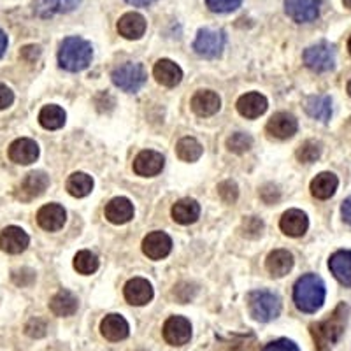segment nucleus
Masks as SVG:
<instances>
[{
	"label": "nucleus",
	"mask_w": 351,
	"mask_h": 351,
	"mask_svg": "<svg viewBox=\"0 0 351 351\" xmlns=\"http://www.w3.org/2000/svg\"><path fill=\"white\" fill-rule=\"evenodd\" d=\"M164 162V156L160 155V153L152 152V149H144L134 160V171L139 176H144V178H152V176L162 172Z\"/></svg>",
	"instance_id": "obj_17"
},
{
	"label": "nucleus",
	"mask_w": 351,
	"mask_h": 351,
	"mask_svg": "<svg viewBox=\"0 0 351 351\" xmlns=\"http://www.w3.org/2000/svg\"><path fill=\"white\" fill-rule=\"evenodd\" d=\"M5 49H8V36H5V32L0 28V56L4 55Z\"/></svg>",
	"instance_id": "obj_48"
},
{
	"label": "nucleus",
	"mask_w": 351,
	"mask_h": 351,
	"mask_svg": "<svg viewBox=\"0 0 351 351\" xmlns=\"http://www.w3.org/2000/svg\"><path fill=\"white\" fill-rule=\"evenodd\" d=\"M221 108V99L213 90H200L193 95L192 99V109L197 116H213L219 111Z\"/></svg>",
	"instance_id": "obj_19"
},
{
	"label": "nucleus",
	"mask_w": 351,
	"mask_h": 351,
	"mask_svg": "<svg viewBox=\"0 0 351 351\" xmlns=\"http://www.w3.org/2000/svg\"><path fill=\"white\" fill-rule=\"evenodd\" d=\"M241 232L243 236L247 239H256V237L262 236L263 232V221L256 216H250V218H244L243 225H241Z\"/></svg>",
	"instance_id": "obj_38"
},
{
	"label": "nucleus",
	"mask_w": 351,
	"mask_h": 351,
	"mask_svg": "<svg viewBox=\"0 0 351 351\" xmlns=\"http://www.w3.org/2000/svg\"><path fill=\"white\" fill-rule=\"evenodd\" d=\"M348 93H350V97H351V81L348 83Z\"/></svg>",
	"instance_id": "obj_52"
},
{
	"label": "nucleus",
	"mask_w": 351,
	"mask_h": 351,
	"mask_svg": "<svg viewBox=\"0 0 351 351\" xmlns=\"http://www.w3.org/2000/svg\"><path fill=\"white\" fill-rule=\"evenodd\" d=\"M28 243H30V237L20 227H5L4 230L0 232V247L5 253H11V255L23 253L27 250Z\"/></svg>",
	"instance_id": "obj_13"
},
{
	"label": "nucleus",
	"mask_w": 351,
	"mask_h": 351,
	"mask_svg": "<svg viewBox=\"0 0 351 351\" xmlns=\"http://www.w3.org/2000/svg\"><path fill=\"white\" fill-rule=\"evenodd\" d=\"M49 309L55 316H72L77 311V299L69 290H60L49 300Z\"/></svg>",
	"instance_id": "obj_30"
},
{
	"label": "nucleus",
	"mask_w": 351,
	"mask_h": 351,
	"mask_svg": "<svg viewBox=\"0 0 351 351\" xmlns=\"http://www.w3.org/2000/svg\"><path fill=\"white\" fill-rule=\"evenodd\" d=\"M267 99L256 92L246 93L237 100V111L247 120H255V118L262 116L267 111Z\"/></svg>",
	"instance_id": "obj_20"
},
{
	"label": "nucleus",
	"mask_w": 351,
	"mask_h": 351,
	"mask_svg": "<svg viewBox=\"0 0 351 351\" xmlns=\"http://www.w3.org/2000/svg\"><path fill=\"white\" fill-rule=\"evenodd\" d=\"M306 112L311 118L319 121H328L332 116V100L330 97L315 95L306 100Z\"/></svg>",
	"instance_id": "obj_31"
},
{
	"label": "nucleus",
	"mask_w": 351,
	"mask_h": 351,
	"mask_svg": "<svg viewBox=\"0 0 351 351\" xmlns=\"http://www.w3.org/2000/svg\"><path fill=\"white\" fill-rule=\"evenodd\" d=\"M247 307L253 319L267 324L280 316L281 299L276 293L267 290H256L247 295Z\"/></svg>",
	"instance_id": "obj_4"
},
{
	"label": "nucleus",
	"mask_w": 351,
	"mask_h": 351,
	"mask_svg": "<svg viewBox=\"0 0 351 351\" xmlns=\"http://www.w3.org/2000/svg\"><path fill=\"white\" fill-rule=\"evenodd\" d=\"M65 219H67V215H65V209L58 204H48V206H43L37 213V223H39L40 228L48 232H56L60 230L65 225Z\"/></svg>",
	"instance_id": "obj_16"
},
{
	"label": "nucleus",
	"mask_w": 351,
	"mask_h": 351,
	"mask_svg": "<svg viewBox=\"0 0 351 351\" xmlns=\"http://www.w3.org/2000/svg\"><path fill=\"white\" fill-rule=\"evenodd\" d=\"M202 144L197 139H193V137H184L176 146V153H178V156L183 162H197L202 156Z\"/></svg>",
	"instance_id": "obj_34"
},
{
	"label": "nucleus",
	"mask_w": 351,
	"mask_h": 351,
	"mask_svg": "<svg viewBox=\"0 0 351 351\" xmlns=\"http://www.w3.org/2000/svg\"><path fill=\"white\" fill-rule=\"evenodd\" d=\"M192 337V325L183 316H171L164 325V339L172 346H183Z\"/></svg>",
	"instance_id": "obj_9"
},
{
	"label": "nucleus",
	"mask_w": 351,
	"mask_h": 351,
	"mask_svg": "<svg viewBox=\"0 0 351 351\" xmlns=\"http://www.w3.org/2000/svg\"><path fill=\"white\" fill-rule=\"evenodd\" d=\"M343 4L346 5L348 9H351V0H343Z\"/></svg>",
	"instance_id": "obj_50"
},
{
	"label": "nucleus",
	"mask_w": 351,
	"mask_h": 351,
	"mask_svg": "<svg viewBox=\"0 0 351 351\" xmlns=\"http://www.w3.org/2000/svg\"><path fill=\"white\" fill-rule=\"evenodd\" d=\"M128 332H130V328H128L127 319L120 315H108L100 322V334L111 343L127 339Z\"/></svg>",
	"instance_id": "obj_22"
},
{
	"label": "nucleus",
	"mask_w": 351,
	"mask_h": 351,
	"mask_svg": "<svg viewBox=\"0 0 351 351\" xmlns=\"http://www.w3.org/2000/svg\"><path fill=\"white\" fill-rule=\"evenodd\" d=\"M125 299L132 306H146L153 299V287L148 280L134 278L125 285Z\"/></svg>",
	"instance_id": "obj_15"
},
{
	"label": "nucleus",
	"mask_w": 351,
	"mask_h": 351,
	"mask_svg": "<svg viewBox=\"0 0 351 351\" xmlns=\"http://www.w3.org/2000/svg\"><path fill=\"white\" fill-rule=\"evenodd\" d=\"M106 218L114 225L128 223L134 218V204L125 197H116L106 206Z\"/></svg>",
	"instance_id": "obj_23"
},
{
	"label": "nucleus",
	"mask_w": 351,
	"mask_h": 351,
	"mask_svg": "<svg viewBox=\"0 0 351 351\" xmlns=\"http://www.w3.org/2000/svg\"><path fill=\"white\" fill-rule=\"evenodd\" d=\"M319 155H322V144L316 143V141H306L297 149V158L302 164H313V162L319 158Z\"/></svg>",
	"instance_id": "obj_37"
},
{
	"label": "nucleus",
	"mask_w": 351,
	"mask_h": 351,
	"mask_svg": "<svg viewBox=\"0 0 351 351\" xmlns=\"http://www.w3.org/2000/svg\"><path fill=\"white\" fill-rule=\"evenodd\" d=\"M153 76L156 77L160 84H164L167 88H174L181 83L183 80V71L178 64H174L172 60H167V58H162L155 64L153 67Z\"/></svg>",
	"instance_id": "obj_18"
},
{
	"label": "nucleus",
	"mask_w": 351,
	"mask_h": 351,
	"mask_svg": "<svg viewBox=\"0 0 351 351\" xmlns=\"http://www.w3.org/2000/svg\"><path fill=\"white\" fill-rule=\"evenodd\" d=\"M65 111L60 106L49 104L44 106L39 112V123L43 125L46 130H58L65 125Z\"/></svg>",
	"instance_id": "obj_32"
},
{
	"label": "nucleus",
	"mask_w": 351,
	"mask_h": 351,
	"mask_svg": "<svg viewBox=\"0 0 351 351\" xmlns=\"http://www.w3.org/2000/svg\"><path fill=\"white\" fill-rule=\"evenodd\" d=\"M49 184V178L44 174L43 171H34L30 174L25 176V180L14 190V195L18 200L23 202H30V200L37 199L46 192V188Z\"/></svg>",
	"instance_id": "obj_8"
},
{
	"label": "nucleus",
	"mask_w": 351,
	"mask_h": 351,
	"mask_svg": "<svg viewBox=\"0 0 351 351\" xmlns=\"http://www.w3.org/2000/svg\"><path fill=\"white\" fill-rule=\"evenodd\" d=\"M172 239L165 232H152L144 237L143 241V252L144 255L152 260H162L171 253Z\"/></svg>",
	"instance_id": "obj_11"
},
{
	"label": "nucleus",
	"mask_w": 351,
	"mask_h": 351,
	"mask_svg": "<svg viewBox=\"0 0 351 351\" xmlns=\"http://www.w3.org/2000/svg\"><path fill=\"white\" fill-rule=\"evenodd\" d=\"M293 302L302 313H316L325 302V283L316 274L302 276L293 287Z\"/></svg>",
	"instance_id": "obj_2"
},
{
	"label": "nucleus",
	"mask_w": 351,
	"mask_h": 351,
	"mask_svg": "<svg viewBox=\"0 0 351 351\" xmlns=\"http://www.w3.org/2000/svg\"><path fill=\"white\" fill-rule=\"evenodd\" d=\"M265 267L272 278H283L293 267V255L287 250H274L265 260Z\"/></svg>",
	"instance_id": "obj_26"
},
{
	"label": "nucleus",
	"mask_w": 351,
	"mask_h": 351,
	"mask_svg": "<svg viewBox=\"0 0 351 351\" xmlns=\"http://www.w3.org/2000/svg\"><path fill=\"white\" fill-rule=\"evenodd\" d=\"M93 190V180L92 176H88L86 172H74L67 180V192L72 197H86L88 193Z\"/></svg>",
	"instance_id": "obj_33"
},
{
	"label": "nucleus",
	"mask_w": 351,
	"mask_h": 351,
	"mask_svg": "<svg viewBox=\"0 0 351 351\" xmlns=\"http://www.w3.org/2000/svg\"><path fill=\"white\" fill-rule=\"evenodd\" d=\"M127 2L132 5H137V8H146V5L153 4L155 0H127Z\"/></svg>",
	"instance_id": "obj_49"
},
{
	"label": "nucleus",
	"mask_w": 351,
	"mask_h": 351,
	"mask_svg": "<svg viewBox=\"0 0 351 351\" xmlns=\"http://www.w3.org/2000/svg\"><path fill=\"white\" fill-rule=\"evenodd\" d=\"M81 0H34V12L40 18H49L58 12H71Z\"/></svg>",
	"instance_id": "obj_25"
},
{
	"label": "nucleus",
	"mask_w": 351,
	"mask_h": 351,
	"mask_svg": "<svg viewBox=\"0 0 351 351\" xmlns=\"http://www.w3.org/2000/svg\"><path fill=\"white\" fill-rule=\"evenodd\" d=\"M9 158L14 164L20 165L34 164L39 158V146H37L36 141L21 137V139H16L9 146Z\"/></svg>",
	"instance_id": "obj_12"
},
{
	"label": "nucleus",
	"mask_w": 351,
	"mask_h": 351,
	"mask_svg": "<svg viewBox=\"0 0 351 351\" xmlns=\"http://www.w3.org/2000/svg\"><path fill=\"white\" fill-rule=\"evenodd\" d=\"M304 62L311 71L328 72L335 65V51L328 43H318L306 49Z\"/></svg>",
	"instance_id": "obj_7"
},
{
	"label": "nucleus",
	"mask_w": 351,
	"mask_h": 351,
	"mask_svg": "<svg viewBox=\"0 0 351 351\" xmlns=\"http://www.w3.org/2000/svg\"><path fill=\"white\" fill-rule=\"evenodd\" d=\"M337 184H339V180L335 178V174L332 172H322L311 181V193L313 197L319 200L330 199L332 195L337 190Z\"/></svg>",
	"instance_id": "obj_29"
},
{
	"label": "nucleus",
	"mask_w": 351,
	"mask_h": 351,
	"mask_svg": "<svg viewBox=\"0 0 351 351\" xmlns=\"http://www.w3.org/2000/svg\"><path fill=\"white\" fill-rule=\"evenodd\" d=\"M263 351H300L293 341L290 339H278L269 343L267 346L263 348Z\"/></svg>",
	"instance_id": "obj_43"
},
{
	"label": "nucleus",
	"mask_w": 351,
	"mask_h": 351,
	"mask_svg": "<svg viewBox=\"0 0 351 351\" xmlns=\"http://www.w3.org/2000/svg\"><path fill=\"white\" fill-rule=\"evenodd\" d=\"M172 218L181 225L195 223L200 216V206L193 199H181L172 206Z\"/></svg>",
	"instance_id": "obj_28"
},
{
	"label": "nucleus",
	"mask_w": 351,
	"mask_h": 351,
	"mask_svg": "<svg viewBox=\"0 0 351 351\" xmlns=\"http://www.w3.org/2000/svg\"><path fill=\"white\" fill-rule=\"evenodd\" d=\"M287 14L297 23H309L316 20L322 8V0H287Z\"/></svg>",
	"instance_id": "obj_10"
},
{
	"label": "nucleus",
	"mask_w": 351,
	"mask_h": 351,
	"mask_svg": "<svg viewBox=\"0 0 351 351\" xmlns=\"http://www.w3.org/2000/svg\"><path fill=\"white\" fill-rule=\"evenodd\" d=\"M281 230L290 237H300L306 234L307 227H309V219H307L306 213L300 209H288L280 221Z\"/></svg>",
	"instance_id": "obj_21"
},
{
	"label": "nucleus",
	"mask_w": 351,
	"mask_h": 351,
	"mask_svg": "<svg viewBox=\"0 0 351 351\" xmlns=\"http://www.w3.org/2000/svg\"><path fill=\"white\" fill-rule=\"evenodd\" d=\"M118 32L125 39H141L146 32V20L139 12H127L118 21Z\"/></svg>",
	"instance_id": "obj_24"
},
{
	"label": "nucleus",
	"mask_w": 351,
	"mask_h": 351,
	"mask_svg": "<svg viewBox=\"0 0 351 351\" xmlns=\"http://www.w3.org/2000/svg\"><path fill=\"white\" fill-rule=\"evenodd\" d=\"M253 146L252 136H247L244 132H237V134H232L227 139V148L228 152L236 153V155H243V153L250 152Z\"/></svg>",
	"instance_id": "obj_36"
},
{
	"label": "nucleus",
	"mask_w": 351,
	"mask_h": 351,
	"mask_svg": "<svg viewBox=\"0 0 351 351\" xmlns=\"http://www.w3.org/2000/svg\"><path fill=\"white\" fill-rule=\"evenodd\" d=\"M328 267L335 280L344 287H351V252H335L328 260Z\"/></svg>",
	"instance_id": "obj_27"
},
{
	"label": "nucleus",
	"mask_w": 351,
	"mask_h": 351,
	"mask_svg": "<svg viewBox=\"0 0 351 351\" xmlns=\"http://www.w3.org/2000/svg\"><path fill=\"white\" fill-rule=\"evenodd\" d=\"M74 269L83 276L93 274L99 269V258H97L95 253L83 250L74 256Z\"/></svg>",
	"instance_id": "obj_35"
},
{
	"label": "nucleus",
	"mask_w": 351,
	"mask_h": 351,
	"mask_svg": "<svg viewBox=\"0 0 351 351\" xmlns=\"http://www.w3.org/2000/svg\"><path fill=\"white\" fill-rule=\"evenodd\" d=\"M346 322L348 306L339 304L324 322H316V324L309 325V332H311V337L315 341L316 351H330L335 344L339 343L344 334V328H346Z\"/></svg>",
	"instance_id": "obj_1"
},
{
	"label": "nucleus",
	"mask_w": 351,
	"mask_h": 351,
	"mask_svg": "<svg viewBox=\"0 0 351 351\" xmlns=\"http://www.w3.org/2000/svg\"><path fill=\"white\" fill-rule=\"evenodd\" d=\"M46 330H48V327H46V322L40 318H32L27 325H25V332H27V335H30V337H36V339L44 337V335H46Z\"/></svg>",
	"instance_id": "obj_41"
},
{
	"label": "nucleus",
	"mask_w": 351,
	"mask_h": 351,
	"mask_svg": "<svg viewBox=\"0 0 351 351\" xmlns=\"http://www.w3.org/2000/svg\"><path fill=\"white\" fill-rule=\"evenodd\" d=\"M223 48L225 34L221 30H211V28L199 30L195 43H193V49L204 58H216L221 55Z\"/></svg>",
	"instance_id": "obj_6"
},
{
	"label": "nucleus",
	"mask_w": 351,
	"mask_h": 351,
	"mask_svg": "<svg viewBox=\"0 0 351 351\" xmlns=\"http://www.w3.org/2000/svg\"><path fill=\"white\" fill-rule=\"evenodd\" d=\"M348 51H350L351 55V36H350V40H348Z\"/></svg>",
	"instance_id": "obj_51"
},
{
	"label": "nucleus",
	"mask_w": 351,
	"mask_h": 351,
	"mask_svg": "<svg viewBox=\"0 0 351 351\" xmlns=\"http://www.w3.org/2000/svg\"><path fill=\"white\" fill-rule=\"evenodd\" d=\"M208 8L215 12H230L236 11L243 0H206Z\"/></svg>",
	"instance_id": "obj_40"
},
{
	"label": "nucleus",
	"mask_w": 351,
	"mask_h": 351,
	"mask_svg": "<svg viewBox=\"0 0 351 351\" xmlns=\"http://www.w3.org/2000/svg\"><path fill=\"white\" fill-rule=\"evenodd\" d=\"M297 125L295 116L290 112H276L267 123L269 136L276 137V139H290L291 136H295Z\"/></svg>",
	"instance_id": "obj_14"
},
{
	"label": "nucleus",
	"mask_w": 351,
	"mask_h": 351,
	"mask_svg": "<svg viewBox=\"0 0 351 351\" xmlns=\"http://www.w3.org/2000/svg\"><path fill=\"white\" fill-rule=\"evenodd\" d=\"M112 83L123 92H139L143 84L146 83V71L141 64H125L114 69L111 74Z\"/></svg>",
	"instance_id": "obj_5"
},
{
	"label": "nucleus",
	"mask_w": 351,
	"mask_h": 351,
	"mask_svg": "<svg viewBox=\"0 0 351 351\" xmlns=\"http://www.w3.org/2000/svg\"><path fill=\"white\" fill-rule=\"evenodd\" d=\"M12 281L18 285V287H30V285L36 281V272L32 269H18V271L12 272Z\"/></svg>",
	"instance_id": "obj_42"
},
{
	"label": "nucleus",
	"mask_w": 351,
	"mask_h": 351,
	"mask_svg": "<svg viewBox=\"0 0 351 351\" xmlns=\"http://www.w3.org/2000/svg\"><path fill=\"white\" fill-rule=\"evenodd\" d=\"M12 102H14V93L11 92V88L0 83V111L8 109Z\"/></svg>",
	"instance_id": "obj_45"
},
{
	"label": "nucleus",
	"mask_w": 351,
	"mask_h": 351,
	"mask_svg": "<svg viewBox=\"0 0 351 351\" xmlns=\"http://www.w3.org/2000/svg\"><path fill=\"white\" fill-rule=\"evenodd\" d=\"M260 197L265 204H274L280 200V190L274 184H265V186L260 190Z\"/></svg>",
	"instance_id": "obj_44"
},
{
	"label": "nucleus",
	"mask_w": 351,
	"mask_h": 351,
	"mask_svg": "<svg viewBox=\"0 0 351 351\" xmlns=\"http://www.w3.org/2000/svg\"><path fill=\"white\" fill-rule=\"evenodd\" d=\"M39 55H40L39 46H25V48L21 49V58L27 62H36L37 58H39Z\"/></svg>",
	"instance_id": "obj_46"
},
{
	"label": "nucleus",
	"mask_w": 351,
	"mask_h": 351,
	"mask_svg": "<svg viewBox=\"0 0 351 351\" xmlns=\"http://www.w3.org/2000/svg\"><path fill=\"white\" fill-rule=\"evenodd\" d=\"M218 195L225 204H234L237 200V197H239V188L230 180L221 181L218 184Z\"/></svg>",
	"instance_id": "obj_39"
},
{
	"label": "nucleus",
	"mask_w": 351,
	"mask_h": 351,
	"mask_svg": "<svg viewBox=\"0 0 351 351\" xmlns=\"http://www.w3.org/2000/svg\"><path fill=\"white\" fill-rule=\"evenodd\" d=\"M92 56V44L88 40L81 39V37H67L58 51V64L65 71L80 72L90 65Z\"/></svg>",
	"instance_id": "obj_3"
},
{
	"label": "nucleus",
	"mask_w": 351,
	"mask_h": 351,
	"mask_svg": "<svg viewBox=\"0 0 351 351\" xmlns=\"http://www.w3.org/2000/svg\"><path fill=\"white\" fill-rule=\"evenodd\" d=\"M341 213H343L344 221L351 225V197H348V199L343 202V208H341Z\"/></svg>",
	"instance_id": "obj_47"
}]
</instances>
